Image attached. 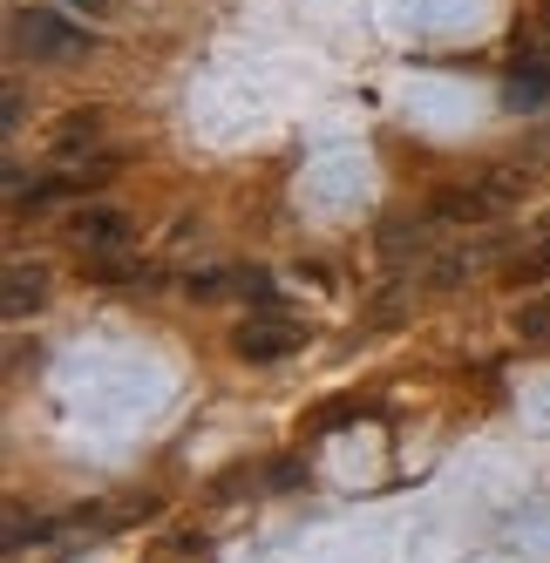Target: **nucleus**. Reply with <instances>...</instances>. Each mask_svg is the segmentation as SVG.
<instances>
[{
	"instance_id": "obj_1",
	"label": "nucleus",
	"mask_w": 550,
	"mask_h": 563,
	"mask_svg": "<svg viewBox=\"0 0 550 563\" xmlns=\"http://www.w3.org/2000/svg\"><path fill=\"white\" fill-rule=\"evenodd\" d=\"M14 48L28 62H89L96 55V27H82L68 8H55V0H42V8H14Z\"/></svg>"
},
{
	"instance_id": "obj_2",
	"label": "nucleus",
	"mask_w": 550,
	"mask_h": 563,
	"mask_svg": "<svg viewBox=\"0 0 550 563\" xmlns=\"http://www.w3.org/2000/svg\"><path fill=\"white\" fill-rule=\"evenodd\" d=\"M524 190H530L524 170H490V177H476V184H449V190L436 197V224H496Z\"/></svg>"
},
{
	"instance_id": "obj_3",
	"label": "nucleus",
	"mask_w": 550,
	"mask_h": 563,
	"mask_svg": "<svg viewBox=\"0 0 550 563\" xmlns=\"http://www.w3.org/2000/svg\"><path fill=\"white\" fill-rule=\"evenodd\" d=\"M306 346V327L299 319H286V312H252V319H239V333H231V353L239 360H252V367H279V360H293Z\"/></svg>"
},
{
	"instance_id": "obj_4",
	"label": "nucleus",
	"mask_w": 550,
	"mask_h": 563,
	"mask_svg": "<svg viewBox=\"0 0 550 563\" xmlns=\"http://www.w3.org/2000/svg\"><path fill=\"white\" fill-rule=\"evenodd\" d=\"M68 245H82V252H123V245H136V218L123 205H89V211L68 218Z\"/></svg>"
},
{
	"instance_id": "obj_5",
	"label": "nucleus",
	"mask_w": 550,
	"mask_h": 563,
	"mask_svg": "<svg viewBox=\"0 0 550 563\" xmlns=\"http://www.w3.org/2000/svg\"><path fill=\"white\" fill-rule=\"evenodd\" d=\"M48 299H55V272H48V265L14 258L8 272H0V312H8V319H34V312H48Z\"/></svg>"
},
{
	"instance_id": "obj_6",
	"label": "nucleus",
	"mask_w": 550,
	"mask_h": 563,
	"mask_svg": "<svg viewBox=\"0 0 550 563\" xmlns=\"http://www.w3.org/2000/svg\"><path fill=\"white\" fill-rule=\"evenodd\" d=\"M82 278L89 286H156V265H143L136 258V245H123V252H82Z\"/></svg>"
},
{
	"instance_id": "obj_7",
	"label": "nucleus",
	"mask_w": 550,
	"mask_h": 563,
	"mask_svg": "<svg viewBox=\"0 0 550 563\" xmlns=\"http://www.w3.org/2000/svg\"><path fill=\"white\" fill-rule=\"evenodd\" d=\"M102 130H109V115L96 102L89 109H68L62 123H55V156H62V164H82V156L102 150Z\"/></svg>"
},
{
	"instance_id": "obj_8",
	"label": "nucleus",
	"mask_w": 550,
	"mask_h": 563,
	"mask_svg": "<svg viewBox=\"0 0 550 563\" xmlns=\"http://www.w3.org/2000/svg\"><path fill=\"white\" fill-rule=\"evenodd\" d=\"M436 245H428V218H395L381 224V258L387 265H408V258H428Z\"/></svg>"
},
{
	"instance_id": "obj_9",
	"label": "nucleus",
	"mask_w": 550,
	"mask_h": 563,
	"mask_svg": "<svg viewBox=\"0 0 550 563\" xmlns=\"http://www.w3.org/2000/svg\"><path fill=\"white\" fill-rule=\"evenodd\" d=\"M509 102H517V109L550 102V62H517V68H509Z\"/></svg>"
},
{
	"instance_id": "obj_10",
	"label": "nucleus",
	"mask_w": 550,
	"mask_h": 563,
	"mask_svg": "<svg viewBox=\"0 0 550 563\" xmlns=\"http://www.w3.org/2000/svg\"><path fill=\"white\" fill-rule=\"evenodd\" d=\"M190 299H239V265H211V272H190L184 278Z\"/></svg>"
},
{
	"instance_id": "obj_11",
	"label": "nucleus",
	"mask_w": 550,
	"mask_h": 563,
	"mask_svg": "<svg viewBox=\"0 0 550 563\" xmlns=\"http://www.w3.org/2000/svg\"><path fill=\"white\" fill-rule=\"evenodd\" d=\"M42 537H55V516L8 509V550H28V543H42Z\"/></svg>"
},
{
	"instance_id": "obj_12",
	"label": "nucleus",
	"mask_w": 550,
	"mask_h": 563,
	"mask_svg": "<svg viewBox=\"0 0 550 563\" xmlns=\"http://www.w3.org/2000/svg\"><path fill=\"white\" fill-rule=\"evenodd\" d=\"M252 482H265V468H231V475H218L211 482V503H239Z\"/></svg>"
},
{
	"instance_id": "obj_13",
	"label": "nucleus",
	"mask_w": 550,
	"mask_h": 563,
	"mask_svg": "<svg viewBox=\"0 0 550 563\" xmlns=\"http://www.w3.org/2000/svg\"><path fill=\"white\" fill-rule=\"evenodd\" d=\"M517 333L550 346V299H530V306H517Z\"/></svg>"
},
{
	"instance_id": "obj_14",
	"label": "nucleus",
	"mask_w": 550,
	"mask_h": 563,
	"mask_svg": "<svg viewBox=\"0 0 550 563\" xmlns=\"http://www.w3.org/2000/svg\"><path fill=\"white\" fill-rule=\"evenodd\" d=\"M509 278H517V286H530V278H550V231H543V245H530L517 265H509Z\"/></svg>"
},
{
	"instance_id": "obj_15",
	"label": "nucleus",
	"mask_w": 550,
	"mask_h": 563,
	"mask_svg": "<svg viewBox=\"0 0 550 563\" xmlns=\"http://www.w3.org/2000/svg\"><path fill=\"white\" fill-rule=\"evenodd\" d=\"M299 482H306V468L293 455H279V468H265V489H299Z\"/></svg>"
},
{
	"instance_id": "obj_16",
	"label": "nucleus",
	"mask_w": 550,
	"mask_h": 563,
	"mask_svg": "<svg viewBox=\"0 0 550 563\" xmlns=\"http://www.w3.org/2000/svg\"><path fill=\"white\" fill-rule=\"evenodd\" d=\"M68 8H82V14H102V8H109V0H68Z\"/></svg>"
}]
</instances>
